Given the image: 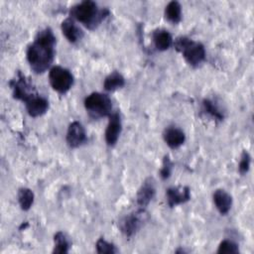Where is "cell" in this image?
<instances>
[{
	"instance_id": "cell-1",
	"label": "cell",
	"mask_w": 254,
	"mask_h": 254,
	"mask_svg": "<svg viewBox=\"0 0 254 254\" xmlns=\"http://www.w3.org/2000/svg\"><path fill=\"white\" fill-rule=\"evenodd\" d=\"M56 37L51 28L41 30L34 42L28 47L27 61L36 73L46 71L55 59Z\"/></svg>"
},
{
	"instance_id": "cell-2",
	"label": "cell",
	"mask_w": 254,
	"mask_h": 254,
	"mask_svg": "<svg viewBox=\"0 0 254 254\" xmlns=\"http://www.w3.org/2000/svg\"><path fill=\"white\" fill-rule=\"evenodd\" d=\"M109 15L107 9H99L97 4L91 0L82 1L70 9V16L83 24L87 29L93 30Z\"/></svg>"
},
{
	"instance_id": "cell-3",
	"label": "cell",
	"mask_w": 254,
	"mask_h": 254,
	"mask_svg": "<svg viewBox=\"0 0 254 254\" xmlns=\"http://www.w3.org/2000/svg\"><path fill=\"white\" fill-rule=\"evenodd\" d=\"M174 46L175 49L183 55L186 62L193 67L198 66L205 60L206 54L203 45L188 37L177 38Z\"/></svg>"
},
{
	"instance_id": "cell-4",
	"label": "cell",
	"mask_w": 254,
	"mask_h": 254,
	"mask_svg": "<svg viewBox=\"0 0 254 254\" xmlns=\"http://www.w3.org/2000/svg\"><path fill=\"white\" fill-rule=\"evenodd\" d=\"M84 107L93 118L109 116L112 110V102L108 95L100 92H92L84 99Z\"/></svg>"
},
{
	"instance_id": "cell-5",
	"label": "cell",
	"mask_w": 254,
	"mask_h": 254,
	"mask_svg": "<svg viewBox=\"0 0 254 254\" xmlns=\"http://www.w3.org/2000/svg\"><path fill=\"white\" fill-rule=\"evenodd\" d=\"M49 80L52 87L59 93L67 92L73 84V75L65 67L56 65L50 69Z\"/></svg>"
},
{
	"instance_id": "cell-6",
	"label": "cell",
	"mask_w": 254,
	"mask_h": 254,
	"mask_svg": "<svg viewBox=\"0 0 254 254\" xmlns=\"http://www.w3.org/2000/svg\"><path fill=\"white\" fill-rule=\"evenodd\" d=\"M10 86L13 91V97L22 100L23 102H27L38 93L32 83L21 73V71H18L17 77L10 81Z\"/></svg>"
},
{
	"instance_id": "cell-7",
	"label": "cell",
	"mask_w": 254,
	"mask_h": 254,
	"mask_svg": "<svg viewBox=\"0 0 254 254\" xmlns=\"http://www.w3.org/2000/svg\"><path fill=\"white\" fill-rule=\"evenodd\" d=\"M146 213L143 208L124 216L119 222V228L126 237H132L141 228L145 221Z\"/></svg>"
},
{
	"instance_id": "cell-8",
	"label": "cell",
	"mask_w": 254,
	"mask_h": 254,
	"mask_svg": "<svg viewBox=\"0 0 254 254\" xmlns=\"http://www.w3.org/2000/svg\"><path fill=\"white\" fill-rule=\"evenodd\" d=\"M86 141V133L81 125L77 121H73L69 124L66 132V143L70 148H77Z\"/></svg>"
},
{
	"instance_id": "cell-9",
	"label": "cell",
	"mask_w": 254,
	"mask_h": 254,
	"mask_svg": "<svg viewBox=\"0 0 254 254\" xmlns=\"http://www.w3.org/2000/svg\"><path fill=\"white\" fill-rule=\"evenodd\" d=\"M156 193V188H155V182L152 178L146 179L143 184L141 185L140 189L138 190L136 201L140 208H145L153 199Z\"/></svg>"
},
{
	"instance_id": "cell-10",
	"label": "cell",
	"mask_w": 254,
	"mask_h": 254,
	"mask_svg": "<svg viewBox=\"0 0 254 254\" xmlns=\"http://www.w3.org/2000/svg\"><path fill=\"white\" fill-rule=\"evenodd\" d=\"M122 123L120 115L117 112L109 115V122L105 131V141L108 146H114L121 134Z\"/></svg>"
},
{
	"instance_id": "cell-11",
	"label": "cell",
	"mask_w": 254,
	"mask_h": 254,
	"mask_svg": "<svg viewBox=\"0 0 254 254\" xmlns=\"http://www.w3.org/2000/svg\"><path fill=\"white\" fill-rule=\"evenodd\" d=\"M166 196L168 205L174 207L190 199V190L189 187L169 188L166 191Z\"/></svg>"
},
{
	"instance_id": "cell-12",
	"label": "cell",
	"mask_w": 254,
	"mask_h": 254,
	"mask_svg": "<svg viewBox=\"0 0 254 254\" xmlns=\"http://www.w3.org/2000/svg\"><path fill=\"white\" fill-rule=\"evenodd\" d=\"M26 109L30 116L39 117L45 114L49 109V101L41 96L39 93L30 98L27 102H25Z\"/></svg>"
},
{
	"instance_id": "cell-13",
	"label": "cell",
	"mask_w": 254,
	"mask_h": 254,
	"mask_svg": "<svg viewBox=\"0 0 254 254\" xmlns=\"http://www.w3.org/2000/svg\"><path fill=\"white\" fill-rule=\"evenodd\" d=\"M163 138L166 144L172 149L179 148L186 141V135L184 131L175 126H170L166 128L163 133Z\"/></svg>"
},
{
	"instance_id": "cell-14",
	"label": "cell",
	"mask_w": 254,
	"mask_h": 254,
	"mask_svg": "<svg viewBox=\"0 0 254 254\" xmlns=\"http://www.w3.org/2000/svg\"><path fill=\"white\" fill-rule=\"evenodd\" d=\"M61 29L66 40L71 44L78 42L83 37V32L81 31V29H79V27L75 25L72 18H67L64 20Z\"/></svg>"
},
{
	"instance_id": "cell-15",
	"label": "cell",
	"mask_w": 254,
	"mask_h": 254,
	"mask_svg": "<svg viewBox=\"0 0 254 254\" xmlns=\"http://www.w3.org/2000/svg\"><path fill=\"white\" fill-rule=\"evenodd\" d=\"M213 202L215 204L216 209L220 214H226L232 205V197L231 195L223 190H216L213 192Z\"/></svg>"
},
{
	"instance_id": "cell-16",
	"label": "cell",
	"mask_w": 254,
	"mask_h": 254,
	"mask_svg": "<svg viewBox=\"0 0 254 254\" xmlns=\"http://www.w3.org/2000/svg\"><path fill=\"white\" fill-rule=\"evenodd\" d=\"M153 42L157 50L166 51L171 48L173 44V38L168 31L158 29L153 32Z\"/></svg>"
},
{
	"instance_id": "cell-17",
	"label": "cell",
	"mask_w": 254,
	"mask_h": 254,
	"mask_svg": "<svg viewBox=\"0 0 254 254\" xmlns=\"http://www.w3.org/2000/svg\"><path fill=\"white\" fill-rule=\"evenodd\" d=\"M124 84H125L124 76L118 71H113L105 77L103 82V87L107 91H114L118 88L123 87Z\"/></svg>"
},
{
	"instance_id": "cell-18",
	"label": "cell",
	"mask_w": 254,
	"mask_h": 254,
	"mask_svg": "<svg viewBox=\"0 0 254 254\" xmlns=\"http://www.w3.org/2000/svg\"><path fill=\"white\" fill-rule=\"evenodd\" d=\"M166 19L173 23L178 24L182 18V7L178 1H171L165 8Z\"/></svg>"
},
{
	"instance_id": "cell-19",
	"label": "cell",
	"mask_w": 254,
	"mask_h": 254,
	"mask_svg": "<svg viewBox=\"0 0 254 254\" xmlns=\"http://www.w3.org/2000/svg\"><path fill=\"white\" fill-rule=\"evenodd\" d=\"M54 242H55V246H54L53 253L64 254L68 252L69 241L64 232L62 231L57 232L54 236Z\"/></svg>"
},
{
	"instance_id": "cell-20",
	"label": "cell",
	"mask_w": 254,
	"mask_h": 254,
	"mask_svg": "<svg viewBox=\"0 0 254 254\" xmlns=\"http://www.w3.org/2000/svg\"><path fill=\"white\" fill-rule=\"evenodd\" d=\"M18 200L23 210H29L34 203V192L28 188H22L18 191Z\"/></svg>"
},
{
	"instance_id": "cell-21",
	"label": "cell",
	"mask_w": 254,
	"mask_h": 254,
	"mask_svg": "<svg viewBox=\"0 0 254 254\" xmlns=\"http://www.w3.org/2000/svg\"><path fill=\"white\" fill-rule=\"evenodd\" d=\"M202 110L204 113L208 114L210 117H212L215 120L221 121L224 118L223 113L220 111V109L217 107V105L210 99L202 100Z\"/></svg>"
},
{
	"instance_id": "cell-22",
	"label": "cell",
	"mask_w": 254,
	"mask_h": 254,
	"mask_svg": "<svg viewBox=\"0 0 254 254\" xmlns=\"http://www.w3.org/2000/svg\"><path fill=\"white\" fill-rule=\"evenodd\" d=\"M217 253L218 254H237L239 253V248L235 242L231 240H223L220 242L218 246Z\"/></svg>"
},
{
	"instance_id": "cell-23",
	"label": "cell",
	"mask_w": 254,
	"mask_h": 254,
	"mask_svg": "<svg viewBox=\"0 0 254 254\" xmlns=\"http://www.w3.org/2000/svg\"><path fill=\"white\" fill-rule=\"evenodd\" d=\"M96 251L99 254H114V253L118 252V250L116 249L114 244L107 242L103 238H99L97 240V242H96Z\"/></svg>"
},
{
	"instance_id": "cell-24",
	"label": "cell",
	"mask_w": 254,
	"mask_h": 254,
	"mask_svg": "<svg viewBox=\"0 0 254 254\" xmlns=\"http://www.w3.org/2000/svg\"><path fill=\"white\" fill-rule=\"evenodd\" d=\"M172 170H173V163L169 157V155H166L163 159V164H162V168L160 170V176L163 180H167L171 177L172 174Z\"/></svg>"
},
{
	"instance_id": "cell-25",
	"label": "cell",
	"mask_w": 254,
	"mask_h": 254,
	"mask_svg": "<svg viewBox=\"0 0 254 254\" xmlns=\"http://www.w3.org/2000/svg\"><path fill=\"white\" fill-rule=\"evenodd\" d=\"M250 163H251V157L249 153L247 151H243L241 154L239 165H238V170L241 175H244L249 171Z\"/></svg>"
}]
</instances>
